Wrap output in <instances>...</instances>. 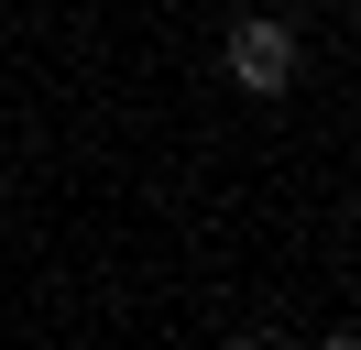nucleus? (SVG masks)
Listing matches in <instances>:
<instances>
[{"instance_id":"obj_1","label":"nucleus","mask_w":361,"mask_h":350,"mask_svg":"<svg viewBox=\"0 0 361 350\" xmlns=\"http://www.w3.org/2000/svg\"><path fill=\"white\" fill-rule=\"evenodd\" d=\"M219 66H230L241 99H285V88H295V22L285 11H241L230 44H219Z\"/></svg>"}]
</instances>
